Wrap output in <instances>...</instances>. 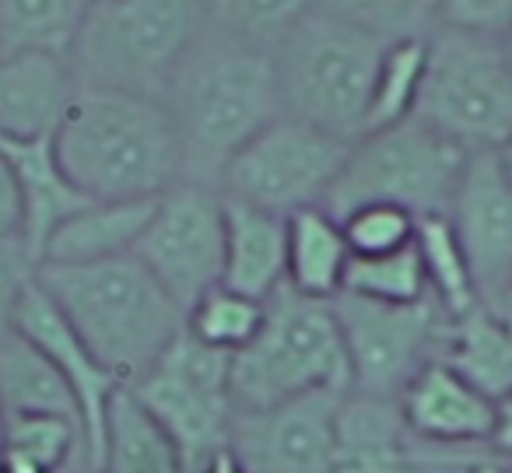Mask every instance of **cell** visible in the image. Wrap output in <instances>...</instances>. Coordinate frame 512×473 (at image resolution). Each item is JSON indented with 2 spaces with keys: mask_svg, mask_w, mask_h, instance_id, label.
<instances>
[{
  "mask_svg": "<svg viewBox=\"0 0 512 473\" xmlns=\"http://www.w3.org/2000/svg\"><path fill=\"white\" fill-rule=\"evenodd\" d=\"M53 148L88 200H151L183 183V144L169 102L78 85Z\"/></svg>",
  "mask_w": 512,
  "mask_h": 473,
  "instance_id": "cell-1",
  "label": "cell"
},
{
  "mask_svg": "<svg viewBox=\"0 0 512 473\" xmlns=\"http://www.w3.org/2000/svg\"><path fill=\"white\" fill-rule=\"evenodd\" d=\"M183 144V183L218 190L225 165L271 127L281 106L278 71L271 50H256L207 25L197 53L186 60L169 95Z\"/></svg>",
  "mask_w": 512,
  "mask_h": 473,
  "instance_id": "cell-2",
  "label": "cell"
},
{
  "mask_svg": "<svg viewBox=\"0 0 512 473\" xmlns=\"http://www.w3.org/2000/svg\"><path fill=\"white\" fill-rule=\"evenodd\" d=\"M36 281L88 351L120 375L123 386H134L144 372H151V365L186 330L183 305L134 253L78 267L43 263Z\"/></svg>",
  "mask_w": 512,
  "mask_h": 473,
  "instance_id": "cell-3",
  "label": "cell"
},
{
  "mask_svg": "<svg viewBox=\"0 0 512 473\" xmlns=\"http://www.w3.org/2000/svg\"><path fill=\"white\" fill-rule=\"evenodd\" d=\"M207 25L204 0H92L71 50L74 78L165 99Z\"/></svg>",
  "mask_w": 512,
  "mask_h": 473,
  "instance_id": "cell-4",
  "label": "cell"
},
{
  "mask_svg": "<svg viewBox=\"0 0 512 473\" xmlns=\"http://www.w3.org/2000/svg\"><path fill=\"white\" fill-rule=\"evenodd\" d=\"M386 43L372 32L309 11L271 50L285 116L355 144L365 130Z\"/></svg>",
  "mask_w": 512,
  "mask_h": 473,
  "instance_id": "cell-5",
  "label": "cell"
},
{
  "mask_svg": "<svg viewBox=\"0 0 512 473\" xmlns=\"http://www.w3.org/2000/svg\"><path fill=\"white\" fill-rule=\"evenodd\" d=\"M309 393H351V365L334 305L281 288L253 344L232 354L235 410H267Z\"/></svg>",
  "mask_w": 512,
  "mask_h": 473,
  "instance_id": "cell-6",
  "label": "cell"
},
{
  "mask_svg": "<svg viewBox=\"0 0 512 473\" xmlns=\"http://www.w3.org/2000/svg\"><path fill=\"white\" fill-rule=\"evenodd\" d=\"M414 120L467 155L502 148L512 134V64L502 39L435 25Z\"/></svg>",
  "mask_w": 512,
  "mask_h": 473,
  "instance_id": "cell-7",
  "label": "cell"
},
{
  "mask_svg": "<svg viewBox=\"0 0 512 473\" xmlns=\"http://www.w3.org/2000/svg\"><path fill=\"white\" fill-rule=\"evenodd\" d=\"M463 165L467 151L421 120H404L351 144V155L323 211L341 221L355 207L393 204L411 211L418 221L439 218L449 214Z\"/></svg>",
  "mask_w": 512,
  "mask_h": 473,
  "instance_id": "cell-8",
  "label": "cell"
},
{
  "mask_svg": "<svg viewBox=\"0 0 512 473\" xmlns=\"http://www.w3.org/2000/svg\"><path fill=\"white\" fill-rule=\"evenodd\" d=\"M127 389L172 438L186 473H200L211 456L228 449L235 417L232 354L214 351L183 330L151 372Z\"/></svg>",
  "mask_w": 512,
  "mask_h": 473,
  "instance_id": "cell-9",
  "label": "cell"
},
{
  "mask_svg": "<svg viewBox=\"0 0 512 473\" xmlns=\"http://www.w3.org/2000/svg\"><path fill=\"white\" fill-rule=\"evenodd\" d=\"M348 155L351 141L295 116H278L225 165L218 193L278 218H292L327 204Z\"/></svg>",
  "mask_w": 512,
  "mask_h": 473,
  "instance_id": "cell-10",
  "label": "cell"
},
{
  "mask_svg": "<svg viewBox=\"0 0 512 473\" xmlns=\"http://www.w3.org/2000/svg\"><path fill=\"white\" fill-rule=\"evenodd\" d=\"M330 305L341 323L355 393L400 400L414 375L439 358L435 347L442 351L449 319L432 298L414 305H383L341 291Z\"/></svg>",
  "mask_w": 512,
  "mask_h": 473,
  "instance_id": "cell-11",
  "label": "cell"
},
{
  "mask_svg": "<svg viewBox=\"0 0 512 473\" xmlns=\"http://www.w3.org/2000/svg\"><path fill=\"white\" fill-rule=\"evenodd\" d=\"M134 256L183 312L221 284L225 274V200L200 183H176L151 214Z\"/></svg>",
  "mask_w": 512,
  "mask_h": 473,
  "instance_id": "cell-12",
  "label": "cell"
},
{
  "mask_svg": "<svg viewBox=\"0 0 512 473\" xmlns=\"http://www.w3.org/2000/svg\"><path fill=\"white\" fill-rule=\"evenodd\" d=\"M446 218L470 263L481 309L502 316L512 281V183L495 151L467 155Z\"/></svg>",
  "mask_w": 512,
  "mask_h": 473,
  "instance_id": "cell-13",
  "label": "cell"
},
{
  "mask_svg": "<svg viewBox=\"0 0 512 473\" xmlns=\"http://www.w3.org/2000/svg\"><path fill=\"white\" fill-rule=\"evenodd\" d=\"M341 393H309L267 410H235L228 449L246 473H334Z\"/></svg>",
  "mask_w": 512,
  "mask_h": 473,
  "instance_id": "cell-14",
  "label": "cell"
},
{
  "mask_svg": "<svg viewBox=\"0 0 512 473\" xmlns=\"http://www.w3.org/2000/svg\"><path fill=\"white\" fill-rule=\"evenodd\" d=\"M15 330L29 337L46 358L57 365L64 375L67 389H71L74 403L81 414V438H85V466L88 473H102V459H106V428H109V407H113L116 393L123 379L109 372L85 340L74 333V326L64 319V312L53 305V298L39 288V281L29 284L22 305H18Z\"/></svg>",
  "mask_w": 512,
  "mask_h": 473,
  "instance_id": "cell-15",
  "label": "cell"
},
{
  "mask_svg": "<svg viewBox=\"0 0 512 473\" xmlns=\"http://www.w3.org/2000/svg\"><path fill=\"white\" fill-rule=\"evenodd\" d=\"M407 431L428 445H491L495 431V400L470 386L442 358L428 361L411 386L400 393Z\"/></svg>",
  "mask_w": 512,
  "mask_h": 473,
  "instance_id": "cell-16",
  "label": "cell"
},
{
  "mask_svg": "<svg viewBox=\"0 0 512 473\" xmlns=\"http://www.w3.org/2000/svg\"><path fill=\"white\" fill-rule=\"evenodd\" d=\"M74 95H78V78L71 57L57 53L0 57V137L4 141L53 137Z\"/></svg>",
  "mask_w": 512,
  "mask_h": 473,
  "instance_id": "cell-17",
  "label": "cell"
},
{
  "mask_svg": "<svg viewBox=\"0 0 512 473\" xmlns=\"http://www.w3.org/2000/svg\"><path fill=\"white\" fill-rule=\"evenodd\" d=\"M414 435L400 400L344 393L334 417V473H414Z\"/></svg>",
  "mask_w": 512,
  "mask_h": 473,
  "instance_id": "cell-18",
  "label": "cell"
},
{
  "mask_svg": "<svg viewBox=\"0 0 512 473\" xmlns=\"http://www.w3.org/2000/svg\"><path fill=\"white\" fill-rule=\"evenodd\" d=\"M225 200V274L221 284L267 302L288 281V218Z\"/></svg>",
  "mask_w": 512,
  "mask_h": 473,
  "instance_id": "cell-19",
  "label": "cell"
},
{
  "mask_svg": "<svg viewBox=\"0 0 512 473\" xmlns=\"http://www.w3.org/2000/svg\"><path fill=\"white\" fill-rule=\"evenodd\" d=\"M0 155L8 158L11 169L22 186L25 200V249L32 253L36 267L43 263V249L50 235L64 225L71 214L88 207L92 200L71 183L53 148V137H39V141H4L0 137Z\"/></svg>",
  "mask_w": 512,
  "mask_h": 473,
  "instance_id": "cell-20",
  "label": "cell"
},
{
  "mask_svg": "<svg viewBox=\"0 0 512 473\" xmlns=\"http://www.w3.org/2000/svg\"><path fill=\"white\" fill-rule=\"evenodd\" d=\"M155 204L158 197L92 200L50 235V242L43 249V263L78 267V263H102L116 260V256H130L137 249V242L144 239V232H148Z\"/></svg>",
  "mask_w": 512,
  "mask_h": 473,
  "instance_id": "cell-21",
  "label": "cell"
},
{
  "mask_svg": "<svg viewBox=\"0 0 512 473\" xmlns=\"http://www.w3.org/2000/svg\"><path fill=\"white\" fill-rule=\"evenodd\" d=\"M351 249L341 221L323 207L288 218V288L302 298L334 302L344 291Z\"/></svg>",
  "mask_w": 512,
  "mask_h": 473,
  "instance_id": "cell-22",
  "label": "cell"
},
{
  "mask_svg": "<svg viewBox=\"0 0 512 473\" xmlns=\"http://www.w3.org/2000/svg\"><path fill=\"white\" fill-rule=\"evenodd\" d=\"M0 414H50L67 417V421H74L81 428L78 403H74L64 375L18 330H11L8 337L0 340Z\"/></svg>",
  "mask_w": 512,
  "mask_h": 473,
  "instance_id": "cell-23",
  "label": "cell"
},
{
  "mask_svg": "<svg viewBox=\"0 0 512 473\" xmlns=\"http://www.w3.org/2000/svg\"><path fill=\"white\" fill-rule=\"evenodd\" d=\"M470 386L481 389L488 400L512 393V323L488 309H474L446 326L442 354Z\"/></svg>",
  "mask_w": 512,
  "mask_h": 473,
  "instance_id": "cell-24",
  "label": "cell"
},
{
  "mask_svg": "<svg viewBox=\"0 0 512 473\" xmlns=\"http://www.w3.org/2000/svg\"><path fill=\"white\" fill-rule=\"evenodd\" d=\"M102 473H186L172 438L130 396V389H120L109 407Z\"/></svg>",
  "mask_w": 512,
  "mask_h": 473,
  "instance_id": "cell-25",
  "label": "cell"
},
{
  "mask_svg": "<svg viewBox=\"0 0 512 473\" xmlns=\"http://www.w3.org/2000/svg\"><path fill=\"white\" fill-rule=\"evenodd\" d=\"M92 0H0V57L57 53L71 57Z\"/></svg>",
  "mask_w": 512,
  "mask_h": 473,
  "instance_id": "cell-26",
  "label": "cell"
},
{
  "mask_svg": "<svg viewBox=\"0 0 512 473\" xmlns=\"http://www.w3.org/2000/svg\"><path fill=\"white\" fill-rule=\"evenodd\" d=\"M78 456L85 459V438L67 417H4L0 473H64Z\"/></svg>",
  "mask_w": 512,
  "mask_h": 473,
  "instance_id": "cell-27",
  "label": "cell"
},
{
  "mask_svg": "<svg viewBox=\"0 0 512 473\" xmlns=\"http://www.w3.org/2000/svg\"><path fill=\"white\" fill-rule=\"evenodd\" d=\"M414 249H418L421 267H425L428 295H432V302L439 305L442 316H446L449 323H453V319H463L467 312L481 309L470 263H467V256H463L460 239H456L446 214L418 221Z\"/></svg>",
  "mask_w": 512,
  "mask_h": 473,
  "instance_id": "cell-28",
  "label": "cell"
},
{
  "mask_svg": "<svg viewBox=\"0 0 512 473\" xmlns=\"http://www.w3.org/2000/svg\"><path fill=\"white\" fill-rule=\"evenodd\" d=\"M425 71H428V36L386 43L383 57H379V71H376V85H372L362 137L386 127H397L404 120H414L421 85H425Z\"/></svg>",
  "mask_w": 512,
  "mask_h": 473,
  "instance_id": "cell-29",
  "label": "cell"
},
{
  "mask_svg": "<svg viewBox=\"0 0 512 473\" xmlns=\"http://www.w3.org/2000/svg\"><path fill=\"white\" fill-rule=\"evenodd\" d=\"M264 316L267 302H256L242 291L218 284L186 309V333L214 351L239 354L242 347L253 344V337L264 326Z\"/></svg>",
  "mask_w": 512,
  "mask_h": 473,
  "instance_id": "cell-30",
  "label": "cell"
},
{
  "mask_svg": "<svg viewBox=\"0 0 512 473\" xmlns=\"http://www.w3.org/2000/svg\"><path fill=\"white\" fill-rule=\"evenodd\" d=\"M344 295L383 305H414L432 298L425 267H421V256L414 246L386 256H351L348 274H344Z\"/></svg>",
  "mask_w": 512,
  "mask_h": 473,
  "instance_id": "cell-31",
  "label": "cell"
},
{
  "mask_svg": "<svg viewBox=\"0 0 512 473\" xmlns=\"http://www.w3.org/2000/svg\"><path fill=\"white\" fill-rule=\"evenodd\" d=\"M204 8L211 29L256 50H274L288 29L313 11V0H204Z\"/></svg>",
  "mask_w": 512,
  "mask_h": 473,
  "instance_id": "cell-32",
  "label": "cell"
},
{
  "mask_svg": "<svg viewBox=\"0 0 512 473\" xmlns=\"http://www.w3.org/2000/svg\"><path fill=\"white\" fill-rule=\"evenodd\" d=\"M313 8L372 32L383 43L428 36L439 25V0H313Z\"/></svg>",
  "mask_w": 512,
  "mask_h": 473,
  "instance_id": "cell-33",
  "label": "cell"
},
{
  "mask_svg": "<svg viewBox=\"0 0 512 473\" xmlns=\"http://www.w3.org/2000/svg\"><path fill=\"white\" fill-rule=\"evenodd\" d=\"M351 256H386L414 246L418 218L393 204H365L341 218Z\"/></svg>",
  "mask_w": 512,
  "mask_h": 473,
  "instance_id": "cell-34",
  "label": "cell"
},
{
  "mask_svg": "<svg viewBox=\"0 0 512 473\" xmlns=\"http://www.w3.org/2000/svg\"><path fill=\"white\" fill-rule=\"evenodd\" d=\"M36 260L22 239H0V340L15 330L18 305L36 281Z\"/></svg>",
  "mask_w": 512,
  "mask_h": 473,
  "instance_id": "cell-35",
  "label": "cell"
},
{
  "mask_svg": "<svg viewBox=\"0 0 512 473\" xmlns=\"http://www.w3.org/2000/svg\"><path fill=\"white\" fill-rule=\"evenodd\" d=\"M439 25L502 39L512 29V0H439Z\"/></svg>",
  "mask_w": 512,
  "mask_h": 473,
  "instance_id": "cell-36",
  "label": "cell"
},
{
  "mask_svg": "<svg viewBox=\"0 0 512 473\" xmlns=\"http://www.w3.org/2000/svg\"><path fill=\"white\" fill-rule=\"evenodd\" d=\"M0 239H25V200L11 162L0 155Z\"/></svg>",
  "mask_w": 512,
  "mask_h": 473,
  "instance_id": "cell-37",
  "label": "cell"
},
{
  "mask_svg": "<svg viewBox=\"0 0 512 473\" xmlns=\"http://www.w3.org/2000/svg\"><path fill=\"white\" fill-rule=\"evenodd\" d=\"M491 445L498 456L512 459V393L495 403V431H491Z\"/></svg>",
  "mask_w": 512,
  "mask_h": 473,
  "instance_id": "cell-38",
  "label": "cell"
},
{
  "mask_svg": "<svg viewBox=\"0 0 512 473\" xmlns=\"http://www.w3.org/2000/svg\"><path fill=\"white\" fill-rule=\"evenodd\" d=\"M200 473H246V466L235 459L232 449H221L218 456H211V463H207Z\"/></svg>",
  "mask_w": 512,
  "mask_h": 473,
  "instance_id": "cell-39",
  "label": "cell"
},
{
  "mask_svg": "<svg viewBox=\"0 0 512 473\" xmlns=\"http://www.w3.org/2000/svg\"><path fill=\"white\" fill-rule=\"evenodd\" d=\"M495 158H498V165H502L505 176H509V183H512V134H509V141L495 151Z\"/></svg>",
  "mask_w": 512,
  "mask_h": 473,
  "instance_id": "cell-40",
  "label": "cell"
},
{
  "mask_svg": "<svg viewBox=\"0 0 512 473\" xmlns=\"http://www.w3.org/2000/svg\"><path fill=\"white\" fill-rule=\"evenodd\" d=\"M463 473H505L498 463H474V466H467Z\"/></svg>",
  "mask_w": 512,
  "mask_h": 473,
  "instance_id": "cell-41",
  "label": "cell"
},
{
  "mask_svg": "<svg viewBox=\"0 0 512 473\" xmlns=\"http://www.w3.org/2000/svg\"><path fill=\"white\" fill-rule=\"evenodd\" d=\"M502 319L512 323V281H509V291H505V305H502Z\"/></svg>",
  "mask_w": 512,
  "mask_h": 473,
  "instance_id": "cell-42",
  "label": "cell"
},
{
  "mask_svg": "<svg viewBox=\"0 0 512 473\" xmlns=\"http://www.w3.org/2000/svg\"><path fill=\"white\" fill-rule=\"evenodd\" d=\"M502 50H505V57H509V64H512V29L502 36Z\"/></svg>",
  "mask_w": 512,
  "mask_h": 473,
  "instance_id": "cell-43",
  "label": "cell"
},
{
  "mask_svg": "<svg viewBox=\"0 0 512 473\" xmlns=\"http://www.w3.org/2000/svg\"><path fill=\"white\" fill-rule=\"evenodd\" d=\"M0 428H4V414H0Z\"/></svg>",
  "mask_w": 512,
  "mask_h": 473,
  "instance_id": "cell-44",
  "label": "cell"
},
{
  "mask_svg": "<svg viewBox=\"0 0 512 473\" xmlns=\"http://www.w3.org/2000/svg\"><path fill=\"white\" fill-rule=\"evenodd\" d=\"M505 473H512V470H505Z\"/></svg>",
  "mask_w": 512,
  "mask_h": 473,
  "instance_id": "cell-45",
  "label": "cell"
}]
</instances>
